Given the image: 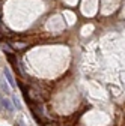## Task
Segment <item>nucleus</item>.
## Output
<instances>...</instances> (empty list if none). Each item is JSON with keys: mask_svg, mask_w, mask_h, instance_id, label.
<instances>
[{"mask_svg": "<svg viewBox=\"0 0 125 126\" xmlns=\"http://www.w3.org/2000/svg\"><path fill=\"white\" fill-rule=\"evenodd\" d=\"M3 75H5V78L8 80L9 86H11V87H15V80H14V77H12V74H11V71H9L8 68L3 69Z\"/></svg>", "mask_w": 125, "mask_h": 126, "instance_id": "f257e3e1", "label": "nucleus"}, {"mask_svg": "<svg viewBox=\"0 0 125 126\" xmlns=\"http://www.w3.org/2000/svg\"><path fill=\"white\" fill-rule=\"evenodd\" d=\"M0 87H2V92L3 93H11V89H9V83H8V80L5 81V78H3V80H0Z\"/></svg>", "mask_w": 125, "mask_h": 126, "instance_id": "f03ea898", "label": "nucleus"}, {"mask_svg": "<svg viewBox=\"0 0 125 126\" xmlns=\"http://www.w3.org/2000/svg\"><path fill=\"white\" fill-rule=\"evenodd\" d=\"M0 104H2L8 111H12V105H11V102L8 101V99H0Z\"/></svg>", "mask_w": 125, "mask_h": 126, "instance_id": "7ed1b4c3", "label": "nucleus"}, {"mask_svg": "<svg viewBox=\"0 0 125 126\" xmlns=\"http://www.w3.org/2000/svg\"><path fill=\"white\" fill-rule=\"evenodd\" d=\"M12 102H14V105H15V108H17V110H21V104L17 99V96H12Z\"/></svg>", "mask_w": 125, "mask_h": 126, "instance_id": "20e7f679", "label": "nucleus"}, {"mask_svg": "<svg viewBox=\"0 0 125 126\" xmlns=\"http://www.w3.org/2000/svg\"><path fill=\"white\" fill-rule=\"evenodd\" d=\"M17 125H18V126H26V123H24L23 120H18V122H17Z\"/></svg>", "mask_w": 125, "mask_h": 126, "instance_id": "39448f33", "label": "nucleus"}]
</instances>
